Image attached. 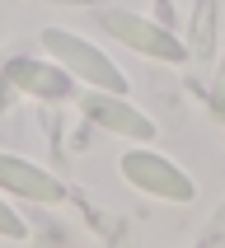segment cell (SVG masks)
I'll return each mask as SVG.
<instances>
[{
    "label": "cell",
    "instance_id": "obj_1",
    "mask_svg": "<svg viewBox=\"0 0 225 248\" xmlns=\"http://www.w3.org/2000/svg\"><path fill=\"white\" fill-rule=\"evenodd\" d=\"M42 47H47V56H52L61 70L75 75V84L108 89V94H131V84H127V75L117 70V61H112L108 52H98L89 38L66 33V28H47V33H42Z\"/></svg>",
    "mask_w": 225,
    "mask_h": 248
},
{
    "label": "cell",
    "instance_id": "obj_2",
    "mask_svg": "<svg viewBox=\"0 0 225 248\" xmlns=\"http://www.w3.org/2000/svg\"><path fill=\"white\" fill-rule=\"evenodd\" d=\"M98 28L108 33L112 42H122L131 52L150 56V61H164V66H183L188 61V47H183L164 24H155L145 14H131V10H117V5H103L98 14Z\"/></svg>",
    "mask_w": 225,
    "mask_h": 248
},
{
    "label": "cell",
    "instance_id": "obj_3",
    "mask_svg": "<svg viewBox=\"0 0 225 248\" xmlns=\"http://www.w3.org/2000/svg\"><path fill=\"white\" fill-rule=\"evenodd\" d=\"M117 169H122V178L136 187V192L145 197H160V202H178V206H188V202H197V183L183 173L174 159H164V155L155 150H127L122 159H117Z\"/></svg>",
    "mask_w": 225,
    "mask_h": 248
},
{
    "label": "cell",
    "instance_id": "obj_4",
    "mask_svg": "<svg viewBox=\"0 0 225 248\" xmlns=\"http://www.w3.org/2000/svg\"><path fill=\"white\" fill-rule=\"evenodd\" d=\"M80 112L94 126H103L108 136H127V140H155V122L131 103L127 94H108V89H89L80 94Z\"/></svg>",
    "mask_w": 225,
    "mask_h": 248
},
{
    "label": "cell",
    "instance_id": "obj_5",
    "mask_svg": "<svg viewBox=\"0 0 225 248\" xmlns=\"http://www.w3.org/2000/svg\"><path fill=\"white\" fill-rule=\"evenodd\" d=\"M5 84L28 98H52V103L75 94V75L70 70H61L56 61H33V56H10L5 61Z\"/></svg>",
    "mask_w": 225,
    "mask_h": 248
},
{
    "label": "cell",
    "instance_id": "obj_6",
    "mask_svg": "<svg viewBox=\"0 0 225 248\" xmlns=\"http://www.w3.org/2000/svg\"><path fill=\"white\" fill-rule=\"evenodd\" d=\"M0 192H14L24 202H38V206L66 202V187H61L56 173H47L42 164H33L24 155H5V150H0Z\"/></svg>",
    "mask_w": 225,
    "mask_h": 248
},
{
    "label": "cell",
    "instance_id": "obj_7",
    "mask_svg": "<svg viewBox=\"0 0 225 248\" xmlns=\"http://www.w3.org/2000/svg\"><path fill=\"white\" fill-rule=\"evenodd\" d=\"M216 14H221V5L216 0H197L193 5V56L197 61H216Z\"/></svg>",
    "mask_w": 225,
    "mask_h": 248
},
{
    "label": "cell",
    "instance_id": "obj_8",
    "mask_svg": "<svg viewBox=\"0 0 225 248\" xmlns=\"http://www.w3.org/2000/svg\"><path fill=\"white\" fill-rule=\"evenodd\" d=\"M0 239H14V244H19V239H28V225L19 220V211H14L5 197H0Z\"/></svg>",
    "mask_w": 225,
    "mask_h": 248
},
{
    "label": "cell",
    "instance_id": "obj_9",
    "mask_svg": "<svg viewBox=\"0 0 225 248\" xmlns=\"http://www.w3.org/2000/svg\"><path fill=\"white\" fill-rule=\"evenodd\" d=\"M211 112L225 117V52L216 56V80H211Z\"/></svg>",
    "mask_w": 225,
    "mask_h": 248
},
{
    "label": "cell",
    "instance_id": "obj_10",
    "mask_svg": "<svg viewBox=\"0 0 225 248\" xmlns=\"http://www.w3.org/2000/svg\"><path fill=\"white\" fill-rule=\"evenodd\" d=\"M155 10H160V24H164V28H174V24H169V19H174V10H169V0H155Z\"/></svg>",
    "mask_w": 225,
    "mask_h": 248
},
{
    "label": "cell",
    "instance_id": "obj_11",
    "mask_svg": "<svg viewBox=\"0 0 225 248\" xmlns=\"http://www.w3.org/2000/svg\"><path fill=\"white\" fill-rule=\"evenodd\" d=\"M52 5H112V0H52Z\"/></svg>",
    "mask_w": 225,
    "mask_h": 248
},
{
    "label": "cell",
    "instance_id": "obj_12",
    "mask_svg": "<svg viewBox=\"0 0 225 248\" xmlns=\"http://www.w3.org/2000/svg\"><path fill=\"white\" fill-rule=\"evenodd\" d=\"M221 140H225V136H221Z\"/></svg>",
    "mask_w": 225,
    "mask_h": 248
}]
</instances>
